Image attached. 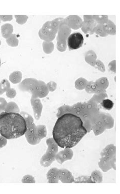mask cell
<instances>
[{"label":"cell","mask_w":120,"mask_h":194,"mask_svg":"<svg viewBox=\"0 0 120 194\" xmlns=\"http://www.w3.org/2000/svg\"><path fill=\"white\" fill-rule=\"evenodd\" d=\"M87 133L82 118L73 113H67L59 116L53 127L52 135L58 146L71 149L77 145Z\"/></svg>","instance_id":"1"},{"label":"cell","mask_w":120,"mask_h":194,"mask_svg":"<svg viewBox=\"0 0 120 194\" xmlns=\"http://www.w3.org/2000/svg\"><path fill=\"white\" fill-rule=\"evenodd\" d=\"M27 130L26 121L19 113L3 111L0 114V134L7 140L19 138Z\"/></svg>","instance_id":"2"},{"label":"cell","mask_w":120,"mask_h":194,"mask_svg":"<svg viewBox=\"0 0 120 194\" xmlns=\"http://www.w3.org/2000/svg\"><path fill=\"white\" fill-rule=\"evenodd\" d=\"M20 114L24 118L27 122V130L25 137L27 141L32 145H37L47 135V130L45 126H36L34 119L31 115L25 112H21Z\"/></svg>","instance_id":"3"},{"label":"cell","mask_w":120,"mask_h":194,"mask_svg":"<svg viewBox=\"0 0 120 194\" xmlns=\"http://www.w3.org/2000/svg\"><path fill=\"white\" fill-rule=\"evenodd\" d=\"M46 144L48 146L47 149L40 160L41 165L44 167H48L50 166L54 161L55 156L58 150V146L53 138H48L46 140Z\"/></svg>","instance_id":"4"},{"label":"cell","mask_w":120,"mask_h":194,"mask_svg":"<svg viewBox=\"0 0 120 194\" xmlns=\"http://www.w3.org/2000/svg\"><path fill=\"white\" fill-rule=\"evenodd\" d=\"M84 42V38L79 32L71 34L67 39V44L70 50H77L82 46Z\"/></svg>","instance_id":"5"},{"label":"cell","mask_w":120,"mask_h":194,"mask_svg":"<svg viewBox=\"0 0 120 194\" xmlns=\"http://www.w3.org/2000/svg\"><path fill=\"white\" fill-rule=\"evenodd\" d=\"M57 179L58 180H61V182L64 183H71L74 181L71 172L65 169H58Z\"/></svg>","instance_id":"6"},{"label":"cell","mask_w":120,"mask_h":194,"mask_svg":"<svg viewBox=\"0 0 120 194\" xmlns=\"http://www.w3.org/2000/svg\"><path fill=\"white\" fill-rule=\"evenodd\" d=\"M74 153L71 149H65L63 151H60V152L57 153L55 159L59 163H63L64 161L67 160H71L73 158Z\"/></svg>","instance_id":"7"},{"label":"cell","mask_w":120,"mask_h":194,"mask_svg":"<svg viewBox=\"0 0 120 194\" xmlns=\"http://www.w3.org/2000/svg\"><path fill=\"white\" fill-rule=\"evenodd\" d=\"M31 103L32 105V109L34 110V116L36 120H39L41 117V113H42V103L40 100L38 99H32L31 100Z\"/></svg>","instance_id":"8"},{"label":"cell","mask_w":120,"mask_h":194,"mask_svg":"<svg viewBox=\"0 0 120 194\" xmlns=\"http://www.w3.org/2000/svg\"><path fill=\"white\" fill-rule=\"evenodd\" d=\"M57 168H52L50 169L47 173V179L48 180V183H58L59 180L57 179Z\"/></svg>","instance_id":"9"},{"label":"cell","mask_w":120,"mask_h":194,"mask_svg":"<svg viewBox=\"0 0 120 194\" xmlns=\"http://www.w3.org/2000/svg\"><path fill=\"white\" fill-rule=\"evenodd\" d=\"M5 112H14V113H18L19 112V109L18 108V106L14 102H10L7 104L6 105Z\"/></svg>","instance_id":"10"},{"label":"cell","mask_w":120,"mask_h":194,"mask_svg":"<svg viewBox=\"0 0 120 194\" xmlns=\"http://www.w3.org/2000/svg\"><path fill=\"white\" fill-rule=\"evenodd\" d=\"M90 177L93 183H100L102 182V173L99 171H94Z\"/></svg>","instance_id":"11"},{"label":"cell","mask_w":120,"mask_h":194,"mask_svg":"<svg viewBox=\"0 0 120 194\" xmlns=\"http://www.w3.org/2000/svg\"><path fill=\"white\" fill-rule=\"evenodd\" d=\"M10 24H5L2 27L1 31L2 36L5 38H8V36L10 35V33L12 32V28L9 26Z\"/></svg>","instance_id":"12"},{"label":"cell","mask_w":120,"mask_h":194,"mask_svg":"<svg viewBox=\"0 0 120 194\" xmlns=\"http://www.w3.org/2000/svg\"><path fill=\"white\" fill-rule=\"evenodd\" d=\"M74 182L75 183H93L91 177L89 176H80L75 180Z\"/></svg>","instance_id":"13"},{"label":"cell","mask_w":120,"mask_h":194,"mask_svg":"<svg viewBox=\"0 0 120 194\" xmlns=\"http://www.w3.org/2000/svg\"><path fill=\"white\" fill-rule=\"evenodd\" d=\"M101 104L105 109L108 110H111L113 108L114 105L113 102L109 99L103 100L102 102L101 103Z\"/></svg>","instance_id":"14"},{"label":"cell","mask_w":120,"mask_h":194,"mask_svg":"<svg viewBox=\"0 0 120 194\" xmlns=\"http://www.w3.org/2000/svg\"><path fill=\"white\" fill-rule=\"evenodd\" d=\"M21 73L19 72H15L10 76V80L13 83L19 82L21 80Z\"/></svg>","instance_id":"15"},{"label":"cell","mask_w":120,"mask_h":194,"mask_svg":"<svg viewBox=\"0 0 120 194\" xmlns=\"http://www.w3.org/2000/svg\"><path fill=\"white\" fill-rule=\"evenodd\" d=\"M0 89L3 93L7 92L10 89V84L7 80H3L0 83Z\"/></svg>","instance_id":"16"},{"label":"cell","mask_w":120,"mask_h":194,"mask_svg":"<svg viewBox=\"0 0 120 194\" xmlns=\"http://www.w3.org/2000/svg\"><path fill=\"white\" fill-rule=\"evenodd\" d=\"M21 182L23 183H35L36 180L34 176L31 175H27L23 177Z\"/></svg>","instance_id":"17"},{"label":"cell","mask_w":120,"mask_h":194,"mask_svg":"<svg viewBox=\"0 0 120 194\" xmlns=\"http://www.w3.org/2000/svg\"><path fill=\"white\" fill-rule=\"evenodd\" d=\"M7 104V102L4 98H0V114L3 111H4Z\"/></svg>","instance_id":"18"},{"label":"cell","mask_w":120,"mask_h":194,"mask_svg":"<svg viewBox=\"0 0 120 194\" xmlns=\"http://www.w3.org/2000/svg\"><path fill=\"white\" fill-rule=\"evenodd\" d=\"M16 95V92L14 89H9L6 92V96L8 98H13Z\"/></svg>","instance_id":"19"},{"label":"cell","mask_w":120,"mask_h":194,"mask_svg":"<svg viewBox=\"0 0 120 194\" xmlns=\"http://www.w3.org/2000/svg\"><path fill=\"white\" fill-rule=\"evenodd\" d=\"M7 144V139L3 136H0V149L6 146Z\"/></svg>","instance_id":"20"},{"label":"cell","mask_w":120,"mask_h":194,"mask_svg":"<svg viewBox=\"0 0 120 194\" xmlns=\"http://www.w3.org/2000/svg\"><path fill=\"white\" fill-rule=\"evenodd\" d=\"M10 16H3L0 15V20H2L3 21H6L9 20H11Z\"/></svg>","instance_id":"21"},{"label":"cell","mask_w":120,"mask_h":194,"mask_svg":"<svg viewBox=\"0 0 120 194\" xmlns=\"http://www.w3.org/2000/svg\"><path fill=\"white\" fill-rule=\"evenodd\" d=\"M3 93H3V92H2L1 90V89H0V95H2Z\"/></svg>","instance_id":"22"},{"label":"cell","mask_w":120,"mask_h":194,"mask_svg":"<svg viewBox=\"0 0 120 194\" xmlns=\"http://www.w3.org/2000/svg\"><path fill=\"white\" fill-rule=\"evenodd\" d=\"M0 67H1V59H0Z\"/></svg>","instance_id":"23"},{"label":"cell","mask_w":120,"mask_h":194,"mask_svg":"<svg viewBox=\"0 0 120 194\" xmlns=\"http://www.w3.org/2000/svg\"><path fill=\"white\" fill-rule=\"evenodd\" d=\"M1 42L0 41V45H1Z\"/></svg>","instance_id":"24"}]
</instances>
